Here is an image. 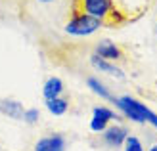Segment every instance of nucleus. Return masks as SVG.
Segmentation results:
<instances>
[{
  "label": "nucleus",
  "instance_id": "1",
  "mask_svg": "<svg viewBox=\"0 0 157 151\" xmlns=\"http://www.w3.org/2000/svg\"><path fill=\"white\" fill-rule=\"evenodd\" d=\"M71 13H86V15H92V17L100 19L104 25H111L115 23L113 19V2L111 0H73L71 4Z\"/></svg>",
  "mask_w": 157,
  "mask_h": 151
},
{
  "label": "nucleus",
  "instance_id": "17",
  "mask_svg": "<svg viewBox=\"0 0 157 151\" xmlns=\"http://www.w3.org/2000/svg\"><path fill=\"white\" fill-rule=\"evenodd\" d=\"M2 2H4V0H2ZM6 2H13V0H6ZM19 2H25V0H19Z\"/></svg>",
  "mask_w": 157,
  "mask_h": 151
},
{
  "label": "nucleus",
  "instance_id": "4",
  "mask_svg": "<svg viewBox=\"0 0 157 151\" xmlns=\"http://www.w3.org/2000/svg\"><path fill=\"white\" fill-rule=\"evenodd\" d=\"M23 4L27 6H36V12H42L44 15H48L52 19H58L61 15H69L71 12L73 0H25Z\"/></svg>",
  "mask_w": 157,
  "mask_h": 151
},
{
  "label": "nucleus",
  "instance_id": "6",
  "mask_svg": "<svg viewBox=\"0 0 157 151\" xmlns=\"http://www.w3.org/2000/svg\"><path fill=\"white\" fill-rule=\"evenodd\" d=\"M127 136H128V130L124 126H119V124L107 126L104 130V134H101L105 145H109V147H121L124 144V140H127Z\"/></svg>",
  "mask_w": 157,
  "mask_h": 151
},
{
  "label": "nucleus",
  "instance_id": "2",
  "mask_svg": "<svg viewBox=\"0 0 157 151\" xmlns=\"http://www.w3.org/2000/svg\"><path fill=\"white\" fill-rule=\"evenodd\" d=\"M100 27H104V23L100 19L92 17V15H86V13H71L69 19L65 21V33L67 35H73V36H86V35H92L96 33Z\"/></svg>",
  "mask_w": 157,
  "mask_h": 151
},
{
  "label": "nucleus",
  "instance_id": "15",
  "mask_svg": "<svg viewBox=\"0 0 157 151\" xmlns=\"http://www.w3.org/2000/svg\"><path fill=\"white\" fill-rule=\"evenodd\" d=\"M23 121H25V123H29V124H35V123H38V109H35V107L25 109V111H23Z\"/></svg>",
  "mask_w": 157,
  "mask_h": 151
},
{
  "label": "nucleus",
  "instance_id": "16",
  "mask_svg": "<svg viewBox=\"0 0 157 151\" xmlns=\"http://www.w3.org/2000/svg\"><path fill=\"white\" fill-rule=\"evenodd\" d=\"M150 151H157V144H155V145H151V147H150Z\"/></svg>",
  "mask_w": 157,
  "mask_h": 151
},
{
  "label": "nucleus",
  "instance_id": "7",
  "mask_svg": "<svg viewBox=\"0 0 157 151\" xmlns=\"http://www.w3.org/2000/svg\"><path fill=\"white\" fill-rule=\"evenodd\" d=\"M65 138L61 134H50L35 144V151H65Z\"/></svg>",
  "mask_w": 157,
  "mask_h": 151
},
{
  "label": "nucleus",
  "instance_id": "9",
  "mask_svg": "<svg viewBox=\"0 0 157 151\" xmlns=\"http://www.w3.org/2000/svg\"><path fill=\"white\" fill-rule=\"evenodd\" d=\"M23 105L15 100H0V113L8 115L10 119H15V121H23Z\"/></svg>",
  "mask_w": 157,
  "mask_h": 151
},
{
  "label": "nucleus",
  "instance_id": "10",
  "mask_svg": "<svg viewBox=\"0 0 157 151\" xmlns=\"http://www.w3.org/2000/svg\"><path fill=\"white\" fill-rule=\"evenodd\" d=\"M61 92H63V82H61V78H58V77H50L48 81L44 82V88H42L44 100L59 98V96H61Z\"/></svg>",
  "mask_w": 157,
  "mask_h": 151
},
{
  "label": "nucleus",
  "instance_id": "11",
  "mask_svg": "<svg viewBox=\"0 0 157 151\" xmlns=\"http://www.w3.org/2000/svg\"><path fill=\"white\" fill-rule=\"evenodd\" d=\"M90 63L94 67H96L98 71H104V73H109V75H115V77H123V71L117 67V65H113L111 61H107V59H101V58H98L96 54L90 58Z\"/></svg>",
  "mask_w": 157,
  "mask_h": 151
},
{
  "label": "nucleus",
  "instance_id": "13",
  "mask_svg": "<svg viewBox=\"0 0 157 151\" xmlns=\"http://www.w3.org/2000/svg\"><path fill=\"white\" fill-rule=\"evenodd\" d=\"M67 100H63V98H54V100H46V109L50 111L52 115H63L65 111H67Z\"/></svg>",
  "mask_w": 157,
  "mask_h": 151
},
{
  "label": "nucleus",
  "instance_id": "3",
  "mask_svg": "<svg viewBox=\"0 0 157 151\" xmlns=\"http://www.w3.org/2000/svg\"><path fill=\"white\" fill-rule=\"evenodd\" d=\"M113 103L121 109V113L124 117H128L130 121H134V123H147V119L151 115V111L147 109L144 103H140L132 96H119V98L113 100Z\"/></svg>",
  "mask_w": 157,
  "mask_h": 151
},
{
  "label": "nucleus",
  "instance_id": "8",
  "mask_svg": "<svg viewBox=\"0 0 157 151\" xmlns=\"http://www.w3.org/2000/svg\"><path fill=\"white\" fill-rule=\"evenodd\" d=\"M96 55L101 59H107V61H117L123 58V50L111 40H101L96 46Z\"/></svg>",
  "mask_w": 157,
  "mask_h": 151
},
{
  "label": "nucleus",
  "instance_id": "18",
  "mask_svg": "<svg viewBox=\"0 0 157 151\" xmlns=\"http://www.w3.org/2000/svg\"><path fill=\"white\" fill-rule=\"evenodd\" d=\"M155 33H157V23H155Z\"/></svg>",
  "mask_w": 157,
  "mask_h": 151
},
{
  "label": "nucleus",
  "instance_id": "14",
  "mask_svg": "<svg viewBox=\"0 0 157 151\" xmlns=\"http://www.w3.org/2000/svg\"><path fill=\"white\" fill-rule=\"evenodd\" d=\"M123 151H144V145L136 136H127L123 144Z\"/></svg>",
  "mask_w": 157,
  "mask_h": 151
},
{
  "label": "nucleus",
  "instance_id": "12",
  "mask_svg": "<svg viewBox=\"0 0 157 151\" xmlns=\"http://www.w3.org/2000/svg\"><path fill=\"white\" fill-rule=\"evenodd\" d=\"M86 84H88V86H90V90H92L94 94H98L100 98H104V100H111V101L115 100V96H113V94L109 92V90L105 88V86H104V84H101V82L98 81V78L88 77V78H86Z\"/></svg>",
  "mask_w": 157,
  "mask_h": 151
},
{
  "label": "nucleus",
  "instance_id": "5",
  "mask_svg": "<svg viewBox=\"0 0 157 151\" xmlns=\"http://www.w3.org/2000/svg\"><path fill=\"white\" fill-rule=\"evenodd\" d=\"M113 119H119V117H117L111 109L101 107V105L94 107V111H92V121H90V130H94V132H104L107 128L109 121H113Z\"/></svg>",
  "mask_w": 157,
  "mask_h": 151
}]
</instances>
